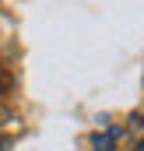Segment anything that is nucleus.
<instances>
[{
    "label": "nucleus",
    "instance_id": "f03ea898",
    "mask_svg": "<svg viewBox=\"0 0 144 151\" xmlns=\"http://www.w3.org/2000/svg\"><path fill=\"white\" fill-rule=\"evenodd\" d=\"M0 151H7V137H0Z\"/></svg>",
    "mask_w": 144,
    "mask_h": 151
},
{
    "label": "nucleus",
    "instance_id": "7ed1b4c3",
    "mask_svg": "<svg viewBox=\"0 0 144 151\" xmlns=\"http://www.w3.org/2000/svg\"><path fill=\"white\" fill-rule=\"evenodd\" d=\"M134 151H144V141H141V144H137V148H134Z\"/></svg>",
    "mask_w": 144,
    "mask_h": 151
},
{
    "label": "nucleus",
    "instance_id": "f257e3e1",
    "mask_svg": "<svg viewBox=\"0 0 144 151\" xmlns=\"http://www.w3.org/2000/svg\"><path fill=\"white\" fill-rule=\"evenodd\" d=\"M112 141H116V130H109V134H95V137H91L95 151H112Z\"/></svg>",
    "mask_w": 144,
    "mask_h": 151
}]
</instances>
